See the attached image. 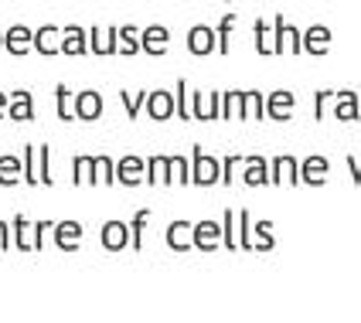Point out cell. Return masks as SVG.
Wrapping results in <instances>:
<instances>
[{"label": "cell", "instance_id": "6da1fadb", "mask_svg": "<svg viewBox=\"0 0 361 323\" xmlns=\"http://www.w3.org/2000/svg\"><path fill=\"white\" fill-rule=\"evenodd\" d=\"M11 228H14L11 239H14V245H18L20 252H38L41 245H44V235L51 232V222H35L31 224L24 215H18Z\"/></svg>", "mask_w": 361, "mask_h": 323}, {"label": "cell", "instance_id": "7a4b0ae2", "mask_svg": "<svg viewBox=\"0 0 361 323\" xmlns=\"http://www.w3.org/2000/svg\"><path fill=\"white\" fill-rule=\"evenodd\" d=\"M120 27L116 24H92L89 27V55H116Z\"/></svg>", "mask_w": 361, "mask_h": 323}, {"label": "cell", "instance_id": "3957f363", "mask_svg": "<svg viewBox=\"0 0 361 323\" xmlns=\"http://www.w3.org/2000/svg\"><path fill=\"white\" fill-rule=\"evenodd\" d=\"M61 55H89V27L82 24H61Z\"/></svg>", "mask_w": 361, "mask_h": 323}, {"label": "cell", "instance_id": "277c9868", "mask_svg": "<svg viewBox=\"0 0 361 323\" xmlns=\"http://www.w3.org/2000/svg\"><path fill=\"white\" fill-rule=\"evenodd\" d=\"M4 48L20 58V55H27L31 48H35V27H27V24H11L7 31H4Z\"/></svg>", "mask_w": 361, "mask_h": 323}, {"label": "cell", "instance_id": "5b68a950", "mask_svg": "<svg viewBox=\"0 0 361 323\" xmlns=\"http://www.w3.org/2000/svg\"><path fill=\"white\" fill-rule=\"evenodd\" d=\"M140 44H143V55H154V58L167 55V44H171L167 24H147L140 31Z\"/></svg>", "mask_w": 361, "mask_h": 323}, {"label": "cell", "instance_id": "8992f818", "mask_svg": "<svg viewBox=\"0 0 361 323\" xmlns=\"http://www.w3.org/2000/svg\"><path fill=\"white\" fill-rule=\"evenodd\" d=\"M35 51L51 58V55H61V24H41L35 27Z\"/></svg>", "mask_w": 361, "mask_h": 323}, {"label": "cell", "instance_id": "52a82bcc", "mask_svg": "<svg viewBox=\"0 0 361 323\" xmlns=\"http://www.w3.org/2000/svg\"><path fill=\"white\" fill-rule=\"evenodd\" d=\"M116 181L123 184V187H137L140 181H147V160L143 157H123V160H116Z\"/></svg>", "mask_w": 361, "mask_h": 323}, {"label": "cell", "instance_id": "ba28073f", "mask_svg": "<svg viewBox=\"0 0 361 323\" xmlns=\"http://www.w3.org/2000/svg\"><path fill=\"white\" fill-rule=\"evenodd\" d=\"M102 116V96L96 92V89H82V92H75V120H99Z\"/></svg>", "mask_w": 361, "mask_h": 323}, {"label": "cell", "instance_id": "9c48e42d", "mask_svg": "<svg viewBox=\"0 0 361 323\" xmlns=\"http://www.w3.org/2000/svg\"><path fill=\"white\" fill-rule=\"evenodd\" d=\"M102 239V248H109V252H123L126 245H130V224L126 222H106L99 232Z\"/></svg>", "mask_w": 361, "mask_h": 323}, {"label": "cell", "instance_id": "30bf717a", "mask_svg": "<svg viewBox=\"0 0 361 323\" xmlns=\"http://www.w3.org/2000/svg\"><path fill=\"white\" fill-rule=\"evenodd\" d=\"M7 116L14 122H31L35 120V96H31L27 89H14V92H11V109H7Z\"/></svg>", "mask_w": 361, "mask_h": 323}, {"label": "cell", "instance_id": "8fae6325", "mask_svg": "<svg viewBox=\"0 0 361 323\" xmlns=\"http://www.w3.org/2000/svg\"><path fill=\"white\" fill-rule=\"evenodd\" d=\"M147 113H150L157 122H164V120H171V116L178 113V102H174L171 92H164V89L161 92H150V96H147Z\"/></svg>", "mask_w": 361, "mask_h": 323}, {"label": "cell", "instance_id": "7c38bea8", "mask_svg": "<svg viewBox=\"0 0 361 323\" xmlns=\"http://www.w3.org/2000/svg\"><path fill=\"white\" fill-rule=\"evenodd\" d=\"M55 245L61 252H75L82 245V224L79 222H59L55 224Z\"/></svg>", "mask_w": 361, "mask_h": 323}, {"label": "cell", "instance_id": "4fadbf2b", "mask_svg": "<svg viewBox=\"0 0 361 323\" xmlns=\"http://www.w3.org/2000/svg\"><path fill=\"white\" fill-rule=\"evenodd\" d=\"M140 31H143V27H137V24H120V48H116V55H126V58L140 55V51H143Z\"/></svg>", "mask_w": 361, "mask_h": 323}, {"label": "cell", "instance_id": "5bb4252c", "mask_svg": "<svg viewBox=\"0 0 361 323\" xmlns=\"http://www.w3.org/2000/svg\"><path fill=\"white\" fill-rule=\"evenodd\" d=\"M147 184H154V187L171 184V157H150L147 160Z\"/></svg>", "mask_w": 361, "mask_h": 323}, {"label": "cell", "instance_id": "9a60e30c", "mask_svg": "<svg viewBox=\"0 0 361 323\" xmlns=\"http://www.w3.org/2000/svg\"><path fill=\"white\" fill-rule=\"evenodd\" d=\"M212 44H215V34H212L204 24H198V27H191V31H188V48H191L195 55H208V51H212Z\"/></svg>", "mask_w": 361, "mask_h": 323}, {"label": "cell", "instance_id": "2e32d148", "mask_svg": "<svg viewBox=\"0 0 361 323\" xmlns=\"http://www.w3.org/2000/svg\"><path fill=\"white\" fill-rule=\"evenodd\" d=\"M20 177H24V160H18V157H0V184L4 187H11V184H18Z\"/></svg>", "mask_w": 361, "mask_h": 323}, {"label": "cell", "instance_id": "e0dca14e", "mask_svg": "<svg viewBox=\"0 0 361 323\" xmlns=\"http://www.w3.org/2000/svg\"><path fill=\"white\" fill-rule=\"evenodd\" d=\"M55 102H59V120L61 122L75 120V96H72L68 85H55Z\"/></svg>", "mask_w": 361, "mask_h": 323}, {"label": "cell", "instance_id": "ac0fdd59", "mask_svg": "<svg viewBox=\"0 0 361 323\" xmlns=\"http://www.w3.org/2000/svg\"><path fill=\"white\" fill-rule=\"evenodd\" d=\"M116 181V160H109V157H96L92 163V184H109Z\"/></svg>", "mask_w": 361, "mask_h": 323}, {"label": "cell", "instance_id": "d6986e66", "mask_svg": "<svg viewBox=\"0 0 361 323\" xmlns=\"http://www.w3.org/2000/svg\"><path fill=\"white\" fill-rule=\"evenodd\" d=\"M24 181L31 184V187H38V146L35 143H27L24 146Z\"/></svg>", "mask_w": 361, "mask_h": 323}, {"label": "cell", "instance_id": "ffe728a7", "mask_svg": "<svg viewBox=\"0 0 361 323\" xmlns=\"http://www.w3.org/2000/svg\"><path fill=\"white\" fill-rule=\"evenodd\" d=\"M38 181L44 184V187H51V146L48 143H38Z\"/></svg>", "mask_w": 361, "mask_h": 323}, {"label": "cell", "instance_id": "44dd1931", "mask_svg": "<svg viewBox=\"0 0 361 323\" xmlns=\"http://www.w3.org/2000/svg\"><path fill=\"white\" fill-rule=\"evenodd\" d=\"M92 163H96V157H75V163H72V181L79 184V187L92 184Z\"/></svg>", "mask_w": 361, "mask_h": 323}, {"label": "cell", "instance_id": "7402d4cb", "mask_svg": "<svg viewBox=\"0 0 361 323\" xmlns=\"http://www.w3.org/2000/svg\"><path fill=\"white\" fill-rule=\"evenodd\" d=\"M147 96H150V89H143V92H137V96H130L126 89L120 92V99H123V106H126V116L130 120H137L143 113V106H147Z\"/></svg>", "mask_w": 361, "mask_h": 323}, {"label": "cell", "instance_id": "603a6c76", "mask_svg": "<svg viewBox=\"0 0 361 323\" xmlns=\"http://www.w3.org/2000/svg\"><path fill=\"white\" fill-rule=\"evenodd\" d=\"M147 218H150V211L140 208L137 215H133V224H130V242L133 248H143V232H147Z\"/></svg>", "mask_w": 361, "mask_h": 323}, {"label": "cell", "instance_id": "cb8c5ba5", "mask_svg": "<svg viewBox=\"0 0 361 323\" xmlns=\"http://www.w3.org/2000/svg\"><path fill=\"white\" fill-rule=\"evenodd\" d=\"M188 235H191V232H188V224L184 222H174L171 224V228H167V245H171V248H174V252H180V248H188Z\"/></svg>", "mask_w": 361, "mask_h": 323}, {"label": "cell", "instance_id": "d4e9b609", "mask_svg": "<svg viewBox=\"0 0 361 323\" xmlns=\"http://www.w3.org/2000/svg\"><path fill=\"white\" fill-rule=\"evenodd\" d=\"M195 242H198L201 248H212V245H215V228H212V224H198V228H195Z\"/></svg>", "mask_w": 361, "mask_h": 323}, {"label": "cell", "instance_id": "484cf974", "mask_svg": "<svg viewBox=\"0 0 361 323\" xmlns=\"http://www.w3.org/2000/svg\"><path fill=\"white\" fill-rule=\"evenodd\" d=\"M212 177H215V163L208 160V157H201L198 153V170H195V181H212Z\"/></svg>", "mask_w": 361, "mask_h": 323}, {"label": "cell", "instance_id": "4316f807", "mask_svg": "<svg viewBox=\"0 0 361 323\" xmlns=\"http://www.w3.org/2000/svg\"><path fill=\"white\" fill-rule=\"evenodd\" d=\"M195 106H198V109H195V116H212V113H215L212 106H219V96H212V99H204V96H195Z\"/></svg>", "mask_w": 361, "mask_h": 323}, {"label": "cell", "instance_id": "83f0119b", "mask_svg": "<svg viewBox=\"0 0 361 323\" xmlns=\"http://www.w3.org/2000/svg\"><path fill=\"white\" fill-rule=\"evenodd\" d=\"M184 177V157H171V184H180Z\"/></svg>", "mask_w": 361, "mask_h": 323}, {"label": "cell", "instance_id": "f1b7e54d", "mask_svg": "<svg viewBox=\"0 0 361 323\" xmlns=\"http://www.w3.org/2000/svg\"><path fill=\"white\" fill-rule=\"evenodd\" d=\"M188 113H191V109H188V99H184V82H178V116L188 120Z\"/></svg>", "mask_w": 361, "mask_h": 323}, {"label": "cell", "instance_id": "f546056e", "mask_svg": "<svg viewBox=\"0 0 361 323\" xmlns=\"http://www.w3.org/2000/svg\"><path fill=\"white\" fill-rule=\"evenodd\" d=\"M7 245H14V239H11V228H7V222H0V248H7Z\"/></svg>", "mask_w": 361, "mask_h": 323}, {"label": "cell", "instance_id": "4dcf8cb0", "mask_svg": "<svg viewBox=\"0 0 361 323\" xmlns=\"http://www.w3.org/2000/svg\"><path fill=\"white\" fill-rule=\"evenodd\" d=\"M7 109H11V96H7V92H0V120L7 116Z\"/></svg>", "mask_w": 361, "mask_h": 323}, {"label": "cell", "instance_id": "1f68e13d", "mask_svg": "<svg viewBox=\"0 0 361 323\" xmlns=\"http://www.w3.org/2000/svg\"><path fill=\"white\" fill-rule=\"evenodd\" d=\"M0 51H4V31H0Z\"/></svg>", "mask_w": 361, "mask_h": 323}]
</instances>
